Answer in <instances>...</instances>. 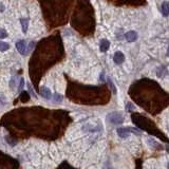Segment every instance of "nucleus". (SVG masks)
Masks as SVG:
<instances>
[{"label":"nucleus","instance_id":"nucleus-1","mask_svg":"<svg viewBox=\"0 0 169 169\" xmlns=\"http://www.w3.org/2000/svg\"><path fill=\"white\" fill-rule=\"evenodd\" d=\"M72 26L84 35H88L94 30V12L88 0H78L77 7L72 16Z\"/></svg>","mask_w":169,"mask_h":169},{"label":"nucleus","instance_id":"nucleus-2","mask_svg":"<svg viewBox=\"0 0 169 169\" xmlns=\"http://www.w3.org/2000/svg\"><path fill=\"white\" fill-rule=\"evenodd\" d=\"M132 118H133V122L137 126H139L140 128L144 129V130L148 131V132H150L151 134L159 135L155 131H153V129H154V130H158V129L155 128V126H154L149 120H147L146 117L142 116V115H140V114H133V115H132Z\"/></svg>","mask_w":169,"mask_h":169},{"label":"nucleus","instance_id":"nucleus-3","mask_svg":"<svg viewBox=\"0 0 169 169\" xmlns=\"http://www.w3.org/2000/svg\"><path fill=\"white\" fill-rule=\"evenodd\" d=\"M106 1H109V2L115 4V5H134V7H137V5L146 4L145 0H106Z\"/></svg>","mask_w":169,"mask_h":169},{"label":"nucleus","instance_id":"nucleus-4","mask_svg":"<svg viewBox=\"0 0 169 169\" xmlns=\"http://www.w3.org/2000/svg\"><path fill=\"white\" fill-rule=\"evenodd\" d=\"M107 120L109 123L113 124V125H120V124L124 123L125 117L120 112H111L107 115Z\"/></svg>","mask_w":169,"mask_h":169},{"label":"nucleus","instance_id":"nucleus-5","mask_svg":"<svg viewBox=\"0 0 169 169\" xmlns=\"http://www.w3.org/2000/svg\"><path fill=\"white\" fill-rule=\"evenodd\" d=\"M131 132H133V133H135V134H139V132H137L135 129H132V128H118V129H117V134H118L120 137H122V139L128 137L130 135Z\"/></svg>","mask_w":169,"mask_h":169},{"label":"nucleus","instance_id":"nucleus-6","mask_svg":"<svg viewBox=\"0 0 169 169\" xmlns=\"http://www.w3.org/2000/svg\"><path fill=\"white\" fill-rule=\"evenodd\" d=\"M16 49L21 55H26V42L23 39H20L16 42Z\"/></svg>","mask_w":169,"mask_h":169},{"label":"nucleus","instance_id":"nucleus-7","mask_svg":"<svg viewBox=\"0 0 169 169\" xmlns=\"http://www.w3.org/2000/svg\"><path fill=\"white\" fill-rule=\"evenodd\" d=\"M113 60H114V62H115L116 65H120V64H123L124 60H125V55H124V54L120 52V51H117V52L114 53Z\"/></svg>","mask_w":169,"mask_h":169},{"label":"nucleus","instance_id":"nucleus-8","mask_svg":"<svg viewBox=\"0 0 169 169\" xmlns=\"http://www.w3.org/2000/svg\"><path fill=\"white\" fill-rule=\"evenodd\" d=\"M125 37L128 42H134L137 39V33L135 31H129L125 34Z\"/></svg>","mask_w":169,"mask_h":169},{"label":"nucleus","instance_id":"nucleus-9","mask_svg":"<svg viewBox=\"0 0 169 169\" xmlns=\"http://www.w3.org/2000/svg\"><path fill=\"white\" fill-rule=\"evenodd\" d=\"M109 47H110V41L108 39H101V43H99V50H101V52H107Z\"/></svg>","mask_w":169,"mask_h":169},{"label":"nucleus","instance_id":"nucleus-10","mask_svg":"<svg viewBox=\"0 0 169 169\" xmlns=\"http://www.w3.org/2000/svg\"><path fill=\"white\" fill-rule=\"evenodd\" d=\"M40 95H41L43 98H46V99H50L51 96H52V93L50 91L49 88H47V87H42L40 89Z\"/></svg>","mask_w":169,"mask_h":169},{"label":"nucleus","instance_id":"nucleus-11","mask_svg":"<svg viewBox=\"0 0 169 169\" xmlns=\"http://www.w3.org/2000/svg\"><path fill=\"white\" fill-rule=\"evenodd\" d=\"M161 12L164 17H167L169 15V3L167 1H164L161 5Z\"/></svg>","mask_w":169,"mask_h":169},{"label":"nucleus","instance_id":"nucleus-12","mask_svg":"<svg viewBox=\"0 0 169 169\" xmlns=\"http://www.w3.org/2000/svg\"><path fill=\"white\" fill-rule=\"evenodd\" d=\"M20 23H21V26H22V32L26 33L28 26H29V19L28 18H21L20 19Z\"/></svg>","mask_w":169,"mask_h":169},{"label":"nucleus","instance_id":"nucleus-13","mask_svg":"<svg viewBox=\"0 0 169 169\" xmlns=\"http://www.w3.org/2000/svg\"><path fill=\"white\" fill-rule=\"evenodd\" d=\"M10 49V45L7 42L4 41H0V52H4V51H7Z\"/></svg>","mask_w":169,"mask_h":169},{"label":"nucleus","instance_id":"nucleus-14","mask_svg":"<svg viewBox=\"0 0 169 169\" xmlns=\"http://www.w3.org/2000/svg\"><path fill=\"white\" fill-rule=\"evenodd\" d=\"M64 97H62V94H59V93H54L53 94V101H55V103H62Z\"/></svg>","mask_w":169,"mask_h":169},{"label":"nucleus","instance_id":"nucleus-15","mask_svg":"<svg viewBox=\"0 0 169 169\" xmlns=\"http://www.w3.org/2000/svg\"><path fill=\"white\" fill-rule=\"evenodd\" d=\"M29 93L28 92H22L21 93V96H20V99L24 103V101H29Z\"/></svg>","mask_w":169,"mask_h":169},{"label":"nucleus","instance_id":"nucleus-16","mask_svg":"<svg viewBox=\"0 0 169 169\" xmlns=\"http://www.w3.org/2000/svg\"><path fill=\"white\" fill-rule=\"evenodd\" d=\"M7 37V32L4 29H1L0 28V39H3Z\"/></svg>","mask_w":169,"mask_h":169},{"label":"nucleus","instance_id":"nucleus-17","mask_svg":"<svg viewBox=\"0 0 169 169\" xmlns=\"http://www.w3.org/2000/svg\"><path fill=\"white\" fill-rule=\"evenodd\" d=\"M5 141H7V143L9 144V145H11V146H15V145H16V144H17L16 141L12 140V139H10V137H5Z\"/></svg>","mask_w":169,"mask_h":169},{"label":"nucleus","instance_id":"nucleus-18","mask_svg":"<svg viewBox=\"0 0 169 169\" xmlns=\"http://www.w3.org/2000/svg\"><path fill=\"white\" fill-rule=\"evenodd\" d=\"M107 81H108V84H109V86H110V88L112 89V91H113V93H116V89H115V87H114L113 82L111 81V79H110L109 77H107Z\"/></svg>","mask_w":169,"mask_h":169},{"label":"nucleus","instance_id":"nucleus-19","mask_svg":"<svg viewBox=\"0 0 169 169\" xmlns=\"http://www.w3.org/2000/svg\"><path fill=\"white\" fill-rule=\"evenodd\" d=\"M28 90H29V92L31 93V95H32L33 97H36V94L34 93V91H33L32 87H31V84L30 82H28Z\"/></svg>","mask_w":169,"mask_h":169},{"label":"nucleus","instance_id":"nucleus-20","mask_svg":"<svg viewBox=\"0 0 169 169\" xmlns=\"http://www.w3.org/2000/svg\"><path fill=\"white\" fill-rule=\"evenodd\" d=\"M23 86H24V79H23V78H20V84H19V87H18V91H21V90H22Z\"/></svg>","mask_w":169,"mask_h":169},{"label":"nucleus","instance_id":"nucleus-21","mask_svg":"<svg viewBox=\"0 0 169 169\" xmlns=\"http://www.w3.org/2000/svg\"><path fill=\"white\" fill-rule=\"evenodd\" d=\"M15 79H16L15 77H12L11 78V80H10V87L12 89L15 88Z\"/></svg>","mask_w":169,"mask_h":169},{"label":"nucleus","instance_id":"nucleus-22","mask_svg":"<svg viewBox=\"0 0 169 169\" xmlns=\"http://www.w3.org/2000/svg\"><path fill=\"white\" fill-rule=\"evenodd\" d=\"M127 110L128 111H132V110H134V106L131 103H129V104L127 105Z\"/></svg>","mask_w":169,"mask_h":169},{"label":"nucleus","instance_id":"nucleus-23","mask_svg":"<svg viewBox=\"0 0 169 169\" xmlns=\"http://www.w3.org/2000/svg\"><path fill=\"white\" fill-rule=\"evenodd\" d=\"M3 11H4V7L2 5V4H0V13L3 12Z\"/></svg>","mask_w":169,"mask_h":169},{"label":"nucleus","instance_id":"nucleus-24","mask_svg":"<svg viewBox=\"0 0 169 169\" xmlns=\"http://www.w3.org/2000/svg\"><path fill=\"white\" fill-rule=\"evenodd\" d=\"M167 55L169 56V48H168V51H167Z\"/></svg>","mask_w":169,"mask_h":169}]
</instances>
